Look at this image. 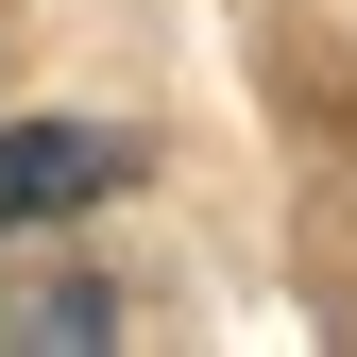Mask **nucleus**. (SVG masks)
I'll return each instance as SVG.
<instances>
[{
  "label": "nucleus",
  "instance_id": "nucleus-1",
  "mask_svg": "<svg viewBox=\"0 0 357 357\" xmlns=\"http://www.w3.org/2000/svg\"><path fill=\"white\" fill-rule=\"evenodd\" d=\"M102 188H137V137L119 119H0V238H52Z\"/></svg>",
  "mask_w": 357,
  "mask_h": 357
},
{
  "label": "nucleus",
  "instance_id": "nucleus-2",
  "mask_svg": "<svg viewBox=\"0 0 357 357\" xmlns=\"http://www.w3.org/2000/svg\"><path fill=\"white\" fill-rule=\"evenodd\" d=\"M0 340L17 357H102L119 340V289L102 273H0Z\"/></svg>",
  "mask_w": 357,
  "mask_h": 357
}]
</instances>
